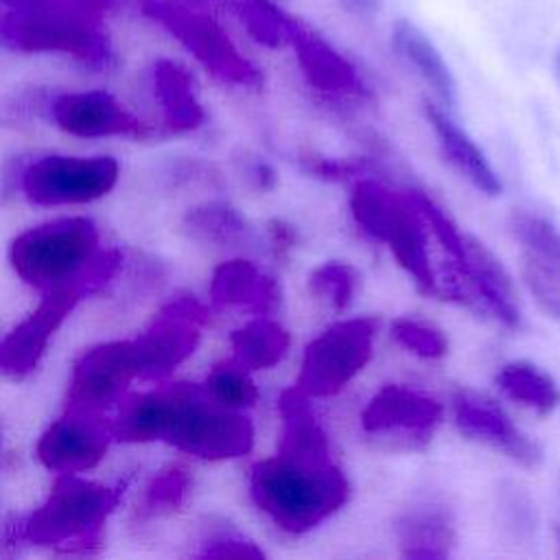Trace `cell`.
Returning a JSON list of instances; mask_svg holds the SVG:
<instances>
[{
    "label": "cell",
    "instance_id": "6da1fadb",
    "mask_svg": "<svg viewBox=\"0 0 560 560\" xmlns=\"http://www.w3.org/2000/svg\"><path fill=\"white\" fill-rule=\"evenodd\" d=\"M249 497L280 532L300 536L346 505L350 483L332 459L276 453L252 466Z\"/></svg>",
    "mask_w": 560,
    "mask_h": 560
},
{
    "label": "cell",
    "instance_id": "7a4b0ae2",
    "mask_svg": "<svg viewBox=\"0 0 560 560\" xmlns=\"http://www.w3.org/2000/svg\"><path fill=\"white\" fill-rule=\"evenodd\" d=\"M107 0H4L0 39L24 52H66L92 68L112 61Z\"/></svg>",
    "mask_w": 560,
    "mask_h": 560
},
{
    "label": "cell",
    "instance_id": "3957f363",
    "mask_svg": "<svg viewBox=\"0 0 560 560\" xmlns=\"http://www.w3.org/2000/svg\"><path fill=\"white\" fill-rule=\"evenodd\" d=\"M122 488L61 472L46 501L20 521L15 540L66 551H90L101 542L105 521L118 508Z\"/></svg>",
    "mask_w": 560,
    "mask_h": 560
},
{
    "label": "cell",
    "instance_id": "277c9868",
    "mask_svg": "<svg viewBox=\"0 0 560 560\" xmlns=\"http://www.w3.org/2000/svg\"><path fill=\"white\" fill-rule=\"evenodd\" d=\"M120 262L122 256L118 249H98L79 276L46 289L39 306L2 339L0 370L15 378L31 374L63 319L83 298L107 284L118 271Z\"/></svg>",
    "mask_w": 560,
    "mask_h": 560
},
{
    "label": "cell",
    "instance_id": "5b68a950",
    "mask_svg": "<svg viewBox=\"0 0 560 560\" xmlns=\"http://www.w3.org/2000/svg\"><path fill=\"white\" fill-rule=\"evenodd\" d=\"M168 413L162 440L201 459H232L254 446V424L247 416L212 402L203 387L166 385Z\"/></svg>",
    "mask_w": 560,
    "mask_h": 560
},
{
    "label": "cell",
    "instance_id": "8992f818",
    "mask_svg": "<svg viewBox=\"0 0 560 560\" xmlns=\"http://www.w3.org/2000/svg\"><path fill=\"white\" fill-rule=\"evenodd\" d=\"M138 7L149 20L177 39L214 79L241 88H258L262 83L260 70L241 52L214 18L217 13L182 0H138Z\"/></svg>",
    "mask_w": 560,
    "mask_h": 560
},
{
    "label": "cell",
    "instance_id": "52a82bcc",
    "mask_svg": "<svg viewBox=\"0 0 560 560\" xmlns=\"http://www.w3.org/2000/svg\"><path fill=\"white\" fill-rule=\"evenodd\" d=\"M98 252V230L92 219L66 217L22 232L9 249L15 273L46 291L79 276Z\"/></svg>",
    "mask_w": 560,
    "mask_h": 560
},
{
    "label": "cell",
    "instance_id": "ba28073f",
    "mask_svg": "<svg viewBox=\"0 0 560 560\" xmlns=\"http://www.w3.org/2000/svg\"><path fill=\"white\" fill-rule=\"evenodd\" d=\"M376 328L374 317H348L324 328L304 348L298 387L311 398L339 394L372 359Z\"/></svg>",
    "mask_w": 560,
    "mask_h": 560
},
{
    "label": "cell",
    "instance_id": "9c48e42d",
    "mask_svg": "<svg viewBox=\"0 0 560 560\" xmlns=\"http://www.w3.org/2000/svg\"><path fill=\"white\" fill-rule=\"evenodd\" d=\"M118 179L114 158L48 155L22 173V190L37 206L88 203L107 195Z\"/></svg>",
    "mask_w": 560,
    "mask_h": 560
},
{
    "label": "cell",
    "instance_id": "30bf717a",
    "mask_svg": "<svg viewBox=\"0 0 560 560\" xmlns=\"http://www.w3.org/2000/svg\"><path fill=\"white\" fill-rule=\"evenodd\" d=\"M206 322L208 311L195 298H177L166 304L153 324L133 339L138 376L144 381L166 378L195 352Z\"/></svg>",
    "mask_w": 560,
    "mask_h": 560
},
{
    "label": "cell",
    "instance_id": "8fae6325",
    "mask_svg": "<svg viewBox=\"0 0 560 560\" xmlns=\"http://www.w3.org/2000/svg\"><path fill=\"white\" fill-rule=\"evenodd\" d=\"M444 418L438 398L409 385H383L363 407L361 427L368 435L396 442L405 448H422Z\"/></svg>",
    "mask_w": 560,
    "mask_h": 560
},
{
    "label": "cell",
    "instance_id": "7c38bea8",
    "mask_svg": "<svg viewBox=\"0 0 560 560\" xmlns=\"http://www.w3.org/2000/svg\"><path fill=\"white\" fill-rule=\"evenodd\" d=\"M136 376L133 341L98 343L74 363L66 409L101 413L114 402H120L127 385Z\"/></svg>",
    "mask_w": 560,
    "mask_h": 560
},
{
    "label": "cell",
    "instance_id": "4fadbf2b",
    "mask_svg": "<svg viewBox=\"0 0 560 560\" xmlns=\"http://www.w3.org/2000/svg\"><path fill=\"white\" fill-rule=\"evenodd\" d=\"M453 418L466 438L501 451L525 468H536L542 462L540 446L514 424L497 400L486 394L462 389L453 400Z\"/></svg>",
    "mask_w": 560,
    "mask_h": 560
},
{
    "label": "cell",
    "instance_id": "5bb4252c",
    "mask_svg": "<svg viewBox=\"0 0 560 560\" xmlns=\"http://www.w3.org/2000/svg\"><path fill=\"white\" fill-rule=\"evenodd\" d=\"M112 431L101 413L68 411L55 420L37 442V459L55 472L94 468L107 453Z\"/></svg>",
    "mask_w": 560,
    "mask_h": 560
},
{
    "label": "cell",
    "instance_id": "9a60e30c",
    "mask_svg": "<svg viewBox=\"0 0 560 560\" xmlns=\"http://www.w3.org/2000/svg\"><path fill=\"white\" fill-rule=\"evenodd\" d=\"M287 46L293 48L304 81L328 96H365L368 85L348 57H343L313 26L293 20Z\"/></svg>",
    "mask_w": 560,
    "mask_h": 560
},
{
    "label": "cell",
    "instance_id": "2e32d148",
    "mask_svg": "<svg viewBox=\"0 0 560 560\" xmlns=\"http://www.w3.org/2000/svg\"><path fill=\"white\" fill-rule=\"evenodd\" d=\"M50 114L63 131L81 138L142 136L147 131L144 122L105 90L59 94L50 105Z\"/></svg>",
    "mask_w": 560,
    "mask_h": 560
},
{
    "label": "cell",
    "instance_id": "e0dca14e",
    "mask_svg": "<svg viewBox=\"0 0 560 560\" xmlns=\"http://www.w3.org/2000/svg\"><path fill=\"white\" fill-rule=\"evenodd\" d=\"M422 112L448 164L481 195H501L503 186L497 171L488 162L486 153L477 147V142L448 116V109H444L435 101H424Z\"/></svg>",
    "mask_w": 560,
    "mask_h": 560
},
{
    "label": "cell",
    "instance_id": "ac0fdd59",
    "mask_svg": "<svg viewBox=\"0 0 560 560\" xmlns=\"http://www.w3.org/2000/svg\"><path fill=\"white\" fill-rule=\"evenodd\" d=\"M210 298L217 306H236L254 315H271L280 304V287L276 278L252 260L232 258L214 269Z\"/></svg>",
    "mask_w": 560,
    "mask_h": 560
},
{
    "label": "cell",
    "instance_id": "d6986e66",
    "mask_svg": "<svg viewBox=\"0 0 560 560\" xmlns=\"http://www.w3.org/2000/svg\"><path fill=\"white\" fill-rule=\"evenodd\" d=\"M392 46L431 88L438 105L453 109L457 103V83L435 44L413 22L398 20L392 28Z\"/></svg>",
    "mask_w": 560,
    "mask_h": 560
},
{
    "label": "cell",
    "instance_id": "ffe728a7",
    "mask_svg": "<svg viewBox=\"0 0 560 560\" xmlns=\"http://www.w3.org/2000/svg\"><path fill=\"white\" fill-rule=\"evenodd\" d=\"M153 90L168 129L190 131L203 122L206 114L195 92V79L182 63L158 59L153 66Z\"/></svg>",
    "mask_w": 560,
    "mask_h": 560
},
{
    "label": "cell",
    "instance_id": "44dd1931",
    "mask_svg": "<svg viewBox=\"0 0 560 560\" xmlns=\"http://www.w3.org/2000/svg\"><path fill=\"white\" fill-rule=\"evenodd\" d=\"M396 538L405 558H448L457 545L455 525L442 508H420L405 514L396 525Z\"/></svg>",
    "mask_w": 560,
    "mask_h": 560
},
{
    "label": "cell",
    "instance_id": "7402d4cb",
    "mask_svg": "<svg viewBox=\"0 0 560 560\" xmlns=\"http://www.w3.org/2000/svg\"><path fill=\"white\" fill-rule=\"evenodd\" d=\"M230 361L238 368L247 372L269 370L278 365L287 354L291 346V335L280 322L267 315H258L230 335Z\"/></svg>",
    "mask_w": 560,
    "mask_h": 560
},
{
    "label": "cell",
    "instance_id": "603a6c76",
    "mask_svg": "<svg viewBox=\"0 0 560 560\" xmlns=\"http://www.w3.org/2000/svg\"><path fill=\"white\" fill-rule=\"evenodd\" d=\"M499 389L514 402L547 416L560 405V387L556 381L527 361H512L497 372Z\"/></svg>",
    "mask_w": 560,
    "mask_h": 560
},
{
    "label": "cell",
    "instance_id": "cb8c5ba5",
    "mask_svg": "<svg viewBox=\"0 0 560 560\" xmlns=\"http://www.w3.org/2000/svg\"><path fill=\"white\" fill-rule=\"evenodd\" d=\"M186 228L201 241L221 247H236L252 241V228L247 219L228 203H203L188 212Z\"/></svg>",
    "mask_w": 560,
    "mask_h": 560
},
{
    "label": "cell",
    "instance_id": "d4e9b609",
    "mask_svg": "<svg viewBox=\"0 0 560 560\" xmlns=\"http://www.w3.org/2000/svg\"><path fill=\"white\" fill-rule=\"evenodd\" d=\"M225 13H232L252 39L269 48L287 46L295 20V15L280 9L273 0H228Z\"/></svg>",
    "mask_w": 560,
    "mask_h": 560
},
{
    "label": "cell",
    "instance_id": "484cf974",
    "mask_svg": "<svg viewBox=\"0 0 560 560\" xmlns=\"http://www.w3.org/2000/svg\"><path fill=\"white\" fill-rule=\"evenodd\" d=\"M510 232L523 245V254L560 273V230L540 214L512 212Z\"/></svg>",
    "mask_w": 560,
    "mask_h": 560
},
{
    "label": "cell",
    "instance_id": "4316f807",
    "mask_svg": "<svg viewBox=\"0 0 560 560\" xmlns=\"http://www.w3.org/2000/svg\"><path fill=\"white\" fill-rule=\"evenodd\" d=\"M203 389L212 402L234 411L254 407L258 400V389L249 378V372L232 361L214 365L206 378Z\"/></svg>",
    "mask_w": 560,
    "mask_h": 560
},
{
    "label": "cell",
    "instance_id": "83f0119b",
    "mask_svg": "<svg viewBox=\"0 0 560 560\" xmlns=\"http://www.w3.org/2000/svg\"><path fill=\"white\" fill-rule=\"evenodd\" d=\"M359 271L343 260H328L308 273V289L335 311H346L357 293Z\"/></svg>",
    "mask_w": 560,
    "mask_h": 560
},
{
    "label": "cell",
    "instance_id": "f1b7e54d",
    "mask_svg": "<svg viewBox=\"0 0 560 560\" xmlns=\"http://www.w3.org/2000/svg\"><path fill=\"white\" fill-rule=\"evenodd\" d=\"M190 488V472L182 464H173L164 470H160L147 486L142 503H140V514L142 516H160L166 512L177 510L186 492Z\"/></svg>",
    "mask_w": 560,
    "mask_h": 560
},
{
    "label": "cell",
    "instance_id": "f546056e",
    "mask_svg": "<svg viewBox=\"0 0 560 560\" xmlns=\"http://www.w3.org/2000/svg\"><path fill=\"white\" fill-rule=\"evenodd\" d=\"M392 337L411 354L420 359H442L448 352L446 335L427 322L398 317L392 324Z\"/></svg>",
    "mask_w": 560,
    "mask_h": 560
},
{
    "label": "cell",
    "instance_id": "4dcf8cb0",
    "mask_svg": "<svg viewBox=\"0 0 560 560\" xmlns=\"http://www.w3.org/2000/svg\"><path fill=\"white\" fill-rule=\"evenodd\" d=\"M521 276L538 306L553 319L560 322V273L523 254Z\"/></svg>",
    "mask_w": 560,
    "mask_h": 560
},
{
    "label": "cell",
    "instance_id": "1f68e13d",
    "mask_svg": "<svg viewBox=\"0 0 560 560\" xmlns=\"http://www.w3.org/2000/svg\"><path fill=\"white\" fill-rule=\"evenodd\" d=\"M203 558H265L262 549L230 527H221L210 532L197 551Z\"/></svg>",
    "mask_w": 560,
    "mask_h": 560
},
{
    "label": "cell",
    "instance_id": "d6a6232c",
    "mask_svg": "<svg viewBox=\"0 0 560 560\" xmlns=\"http://www.w3.org/2000/svg\"><path fill=\"white\" fill-rule=\"evenodd\" d=\"M304 168L315 177L328 182H343V179H359V175L368 173L370 164L363 158H326V155H306Z\"/></svg>",
    "mask_w": 560,
    "mask_h": 560
},
{
    "label": "cell",
    "instance_id": "836d02e7",
    "mask_svg": "<svg viewBox=\"0 0 560 560\" xmlns=\"http://www.w3.org/2000/svg\"><path fill=\"white\" fill-rule=\"evenodd\" d=\"M295 241H298V236H295L293 225H289L284 221L269 223V243H271L273 254H278V256L289 254V249L295 245Z\"/></svg>",
    "mask_w": 560,
    "mask_h": 560
},
{
    "label": "cell",
    "instance_id": "e575fe53",
    "mask_svg": "<svg viewBox=\"0 0 560 560\" xmlns=\"http://www.w3.org/2000/svg\"><path fill=\"white\" fill-rule=\"evenodd\" d=\"M337 2L354 15H372L378 9V0H337Z\"/></svg>",
    "mask_w": 560,
    "mask_h": 560
},
{
    "label": "cell",
    "instance_id": "d590c367",
    "mask_svg": "<svg viewBox=\"0 0 560 560\" xmlns=\"http://www.w3.org/2000/svg\"><path fill=\"white\" fill-rule=\"evenodd\" d=\"M182 2L199 7V9H206V11H212V13L225 11V7H228V0H182Z\"/></svg>",
    "mask_w": 560,
    "mask_h": 560
},
{
    "label": "cell",
    "instance_id": "8d00e7d4",
    "mask_svg": "<svg viewBox=\"0 0 560 560\" xmlns=\"http://www.w3.org/2000/svg\"><path fill=\"white\" fill-rule=\"evenodd\" d=\"M556 74H558V81H560V48H558V52H556Z\"/></svg>",
    "mask_w": 560,
    "mask_h": 560
},
{
    "label": "cell",
    "instance_id": "74e56055",
    "mask_svg": "<svg viewBox=\"0 0 560 560\" xmlns=\"http://www.w3.org/2000/svg\"><path fill=\"white\" fill-rule=\"evenodd\" d=\"M556 542H558V549H560V523L556 525Z\"/></svg>",
    "mask_w": 560,
    "mask_h": 560
}]
</instances>
